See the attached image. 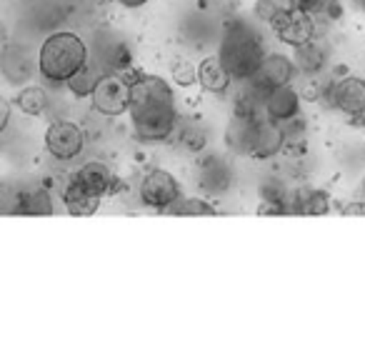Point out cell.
<instances>
[{
	"label": "cell",
	"instance_id": "cell-7",
	"mask_svg": "<svg viewBox=\"0 0 365 345\" xmlns=\"http://www.w3.org/2000/svg\"><path fill=\"white\" fill-rule=\"evenodd\" d=\"M46 148L56 160H73L86 148V133L78 123L56 120L46 130Z\"/></svg>",
	"mask_w": 365,
	"mask_h": 345
},
{
	"label": "cell",
	"instance_id": "cell-3",
	"mask_svg": "<svg viewBox=\"0 0 365 345\" xmlns=\"http://www.w3.org/2000/svg\"><path fill=\"white\" fill-rule=\"evenodd\" d=\"M133 138L138 143H165L178 130V113L175 105H148L130 110Z\"/></svg>",
	"mask_w": 365,
	"mask_h": 345
},
{
	"label": "cell",
	"instance_id": "cell-15",
	"mask_svg": "<svg viewBox=\"0 0 365 345\" xmlns=\"http://www.w3.org/2000/svg\"><path fill=\"white\" fill-rule=\"evenodd\" d=\"M36 63H33L31 53L21 46H8L0 53V73L6 76V81L11 86H26L33 78Z\"/></svg>",
	"mask_w": 365,
	"mask_h": 345
},
{
	"label": "cell",
	"instance_id": "cell-16",
	"mask_svg": "<svg viewBox=\"0 0 365 345\" xmlns=\"http://www.w3.org/2000/svg\"><path fill=\"white\" fill-rule=\"evenodd\" d=\"M285 140H288V138H285L283 125L263 115L258 123V135H255L253 155L250 158H255V160H270V158H275L283 150Z\"/></svg>",
	"mask_w": 365,
	"mask_h": 345
},
{
	"label": "cell",
	"instance_id": "cell-34",
	"mask_svg": "<svg viewBox=\"0 0 365 345\" xmlns=\"http://www.w3.org/2000/svg\"><path fill=\"white\" fill-rule=\"evenodd\" d=\"M360 190H363V195H365V180H363V188H360Z\"/></svg>",
	"mask_w": 365,
	"mask_h": 345
},
{
	"label": "cell",
	"instance_id": "cell-8",
	"mask_svg": "<svg viewBox=\"0 0 365 345\" xmlns=\"http://www.w3.org/2000/svg\"><path fill=\"white\" fill-rule=\"evenodd\" d=\"M148 105H175V96H173L170 86L163 78L140 73L130 83V110L148 108Z\"/></svg>",
	"mask_w": 365,
	"mask_h": 345
},
{
	"label": "cell",
	"instance_id": "cell-26",
	"mask_svg": "<svg viewBox=\"0 0 365 345\" xmlns=\"http://www.w3.org/2000/svg\"><path fill=\"white\" fill-rule=\"evenodd\" d=\"M170 78L178 88H193L198 83V68L188 58H178L170 66Z\"/></svg>",
	"mask_w": 365,
	"mask_h": 345
},
{
	"label": "cell",
	"instance_id": "cell-29",
	"mask_svg": "<svg viewBox=\"0 0 365 345\" xmlns=\"http://www.w3.org/2000/svg\"><path fill=\"white\" fill-rule=\"evenodd\" d=\"M288 213V203H278V200H263L258 205V215H285Z\"/></svg>",
	"mask_w": 365,
	"mask_h": 345
},
{
	"label": "cell",
	"instance_id": "cell-4",
	"mask_svg": "<svg viewBox=\"0 0 365 345\" xmlns=\"http://www.w3.org/2000/svg\"><path fill=\"white\" fill-rule=\"evenodd\" d=\"M182 198V190L178 178L170 170L163 168H153L143 175L140 180V200L143 205L153 210H170L178 200Z\"/></svg>",
	"mask_w": 365,
	"mask_h": 345
},
{
	"label": "cell",
	"instance_id": "cell-2",
	"mask_svg": "<svg viewBox=\"0 0 365 345\" xmlns=\"http://www.w3.org/2000/svg\"><path fill=\"white\" fill-rule=\"evenodd\" d=\"M88 58H91L88 46L81 36L71 31H58L43 41L41 51H38V71L46 81L61 86L86 66Z\"/></svg>",
	"mask_w": 365,
	"mask_h": 345
},
{
	"label": "cell",
	"instance_id": "cell-25",
	"mask_svg": "<svg viewBox=\"0 0 365 345\" xmlns=\"http://www.w3.org/2000/svg\"><path fill=\"white\" fill-rule=\"evenodd\" d=\"M170 215H218L215 205H210L203 198H180L170 210Z\"/></svg>",
	"mask_w": 365,
	"mask_h": 345
},
{
	"label": "cell",
	"instance_id": "cell-28",
	"mask_svg": "<svg viewBox=\"0 0 365 345\" xmlns=\"http://www.w3.org/2000/svg\"><path fill=\"white\" fill-rule=\"evenodd\" d=\"M280 3L278 0H255V6H253V16L255 21L265 23V26H270V23L275 21V16L280 13Z\"/></svg>",
	"mask_w": 365,
	"mask_h": 345
},
{
	"label": "cell",
	"instance_id": "cell-12",
	"mask_svg": "<svg viewBox=\"0 0 365 345\" xmlns=\"http://www.w3.org/2000/svg\"><path fill=\"white\" fill-rule=\"evenodd\" d=\"M263 113H265V118H270V120H275V123L293 120L300 113V93L295 91L293 86L270 88V91L265 93Z\"/></svg>",
	"mask_w": 365,
	"mask_h": 345
},
{
	"label": "cell",
	"instance_id": "cell-13",
	"mask_svg": "<svg viewBox=\"0 0 365 345\" xmlns=\"http://www.w3.org/2000/svg\"><path fill=\"white\" fill-rule=\"evenodd\" d=\"M195 180L205 193H223L230 185V168L215 153H203L195 168Z\"/></svg>",
	"mask_w": 365,
	"mask_h": 345
},
{
	"label": "cell",
	"instance_id": "cell-10",
	"mask_svg": "<svg viewBox=\"0 0 365 345\" xmlns=\"http://www.w3.org/2000/svg\"><path fill=\"white\" fill-rule=\"evenodd\" d=\"M330 105L345 115H365V81L345 76L330 88Z\"/></svg>",
	"mask_w": 365,
	"mask_h": 345
},
{
	"label": "cell",
	"instance_id": "cell-19",
	"mask_svg": "<svg viewBox=\"0 0 365 345\" xmlns=\"http://www.w3.org/2000/svg\"><path fill=\"white\" fill-rule=\"evenodd\" d=\"M106 73H108V68L103 66L101 61H91V58H88L86 66H83L76 76L68 78L66 86L76 98H91L93 91L98 88V83L103 81V76H106Z\"/></svg>",
	"mask_w": 365,
	"mask_h": 345
},
{
	"label": "cell",
	"instance_id": "cell-5",
	"mask_svg": "<svg viewBox=\"0 0 365 345\" xmlns=\"http://www.w3.org/2000/svg\"><path fill=\"white\" fill-rule=\"evenodd\" d=\"M93 108L101 115L115 118L130 110V83L120 76V73H106L103 81L91 96Z\"/></svg>",
	"mask_w": 365,
	"mask_h": 345
},
{
	"label": "cell",
	"instance_id": "cell-11",
	"mask_svg": "<svg viewBox=\"0 0 365 345\" xmlns=\"http://www.w3.org/2000/svg\"><path fill=\"white\" fill-rule=\"evenodd\" d=\"M260 118L255 115H235L225 125V148L235 155H253L255 135H258Z\"/></svg>",
	"mask_w": 365,
	"mask_h": 345
},
{
	"label": "cell",
	"instance_id": "cell-33",
	"mask_svg": "<svg viewBox=\"0 0 365 345\" xmlns=\"http://www.w3.org/2000/svg\"><path fill=\"white\" fill-rule=\"evenodd\" d=\"M350 6H353L358 13H365V0H350Z\"/></svg>",
	"mask_w": 365,
	"mask_h": 345
},
{
	"label": "cell",
	"instance_id": "cell-32",
	"mask_svg": "<svg viewBox=\"0 0 365 345\" xmlns=\"http://www.w3.org/2000/svg\"><path fill=\"white\" fill-rule=\"evenodd\" d=\"M123 8H128V11H138V8H143L148 3V0H118Z\"/></svg>",
	"mask_w": 365,
	"mask_h": 345
},
{
	"label": "cell",
	"instance_id": "cell-22",
	"mask_svg": "<svg viewBox=\"0 0 365 345\" xmlns=\"http://www.w3.org/2000/svg\"><path fill=\"white\" fill-rule=\"evenodd\" d=\"M293 63L298 68V73H303V76H318V73H323L325 63H328V51L313 38V41L295 48Z\"/></svg>",
	"mask_w": 365,
	"mask_h": 345
},
{
	"label": "cell",
	"instance_id": "cell-1",
	"mask_svg": "<svg viewBox=\"0 0 365 345\" xmlns=\"http://www.w3.org/2000/svg\"><path fill=\"white\" fill-rule=\"evenodd\" d=\"M218 58L228 73L233 76V81H248L255 76L258 66L265 58V48L260 36L248 26V23L230 21L225 26L223 36H220L218 46Z\"/></svg>",
	"mask_w": 365,
	"mask_h": 345
},
{
	"label": "cell",
	"instance_id": "cell-14",
	"mask_svg": "<svg viewBox=\"0 0 365 345\" xmlns=\"http://www.w3.org/2000/svg\"><path fill=\"white\" fill-rule=\"evenodd\" d=\"M73 178H76L78 183L88 190V193L98 195V198H103V195H110V193H115V190H118L115 175H113L110 168H108L106 163H101V160H91V163H86V165H81Z\"/></svg>",
	"mask_w": 365,
	"mask_h": 345
},
{
	"label": "cell",
	"instance_id": "cell-20",
	"mask_svg": "<svg viewBox=\"0 0 365 345\" xmlns=\"http://www.w3.org/2000/svg\"><path fill=\"white\" fill-rule=\"evenodd\" d=\"M63 205H66V210L71 215L86 218V215H93L98 208H101V198H98V195H91L76 178H71V183H68L66 190H63Z\"/></svg>",
	"mask_w": 365,
	"mask_h": 345
},
{
	"label": "cell",
	"instance_id": "cell-27",
	"mask_svg": "<svg viewBox=\"0 0 365 345\" xmlns=\"http://www.w3.org/2000/svg\"><path fill=\"white\" fill-rule=\"evenodd\" d=\"M205 143H208V138H205L203 128H185L180 133V145L188 153H203Z\"/></svg>",
	"mask_w": 365,
	"mask_h": 345
},
{
	"label": "cell",
	"instance_id": "cell-23",
	"mask_svg": "<svg viewBox=\"0 0 365 345\" xmlns=\"http://www.w3.org/2000/svg\"><path fill=\"white\" fill-rule=\"evenodd\" d=\"M16 105L26 115H43L51 105V96L43 86H26L16 96Z\"/></svg>",
	"mask_w": 365,
	"mask_h": 345
},
{
	"label": "cell",
	"instance_id": "cell-24",
	"mask_svg": "<svg viewBox=\"0 0 365 345\" xmlns=\"http://www.w3.org/2000/svg\"><path fill=\"white\" fill-rule=\"evenodd\" d=\"M288 6L310 13L313 18H325V21H338L343 16L340 0H288Z\"/></svg>",
	"mask_w": 365,
	"mask_h": 345
},
{
	"label": "cell",
	"instance_id": "cell-17",
	"mask_svg": "<svg viewBox=\"0 0 365 345\" xmlns=\"http://www.w3.org/2000/svg\"><path fill=\"white\" fill-rule=\"evenodd\" d=\"M198 83L203 91L213 93V96H223V93H228L230 83H233V76H230L228 68L220 63L218 56H208V58H203L198 66Z\"/></svg>",
	"mask_w": 365,
	"mask_h": 345
},
{
	"label": "cell",
	"instance_id": "cell-18",
	"mask_svg": "<svg viewBox=\"0 0 365 345\" xmlns=\"http://www.w3.org/2000/svg\"><path fill=\"white\" fill-rule=\"evenodd\" d=\"M13 213L48 218V215L56 213V203H53V195L46 188H31V190H23V193H16V198H13Z\"/></svg>",
	"mask_w": 365,
	"mask_h": 345
},
{
	"label": "cell",
	"instance_id": "cell-9",
	"mask_svg": "<svg viewBox=\"0 0 365 345\" xmlns=\"http://www.w3.org/2000/svg\"><path fill=\"white\" fill-rule=\"evenodd\" d=\"M295 76H298V68H295V63L288 56H283V53H265L255 76L248 78V81H253L263 91H270V88L278 86H290Z\"/></svg>",
	"mask_w": 365,
	"mask_h": 345
},
{
	"label": "cell",
	"instance_id": "cell-21",
	"mask_svg": "<svg viewBox=\"0 0 365 345\" xmlns=\"http://www.w3.org/2000/svg\"><path fill=\"white\" fill-rule=\"evenodd\" d=\"M288 210L298 215H325L330 210V198L325 190L300 188V190H295L293 198H290Z\"/></svg>",
	"mask_w": 365,
	"mask_h": 345
},
{
	"label": "cell",
	"instance_id": "cell-6",
	"mask_svg": "<svg viewBox=\"0 0 365 345\" xmlns=\"http://www.w3.org/2000/svg\"><path fill=\"white\" fill-rule=\"evenodd\" d=\"M270 28H273L275 38L290 48H298L315 38V18L310 13L298 11V8H290V6L280 8L275 21L270 23Z\"/></svg>",
	"mask_w": 365,
	"mask_h": 345
},
{
	"label": "cell",
	"instance_id": "cell-31",
	"mask_svg": "<svg viewBox=\"0 0 365 345\" xmlns=\"http://www.w3.org/2000/svg\"><path fill=\"white\" fill-rule=\"evenodd\" d=\"M345 215H365V203H350L343 208Z\"/></svg>",
	"mask_w": 365,
	"mask_h": 345
},
{
	"label": "cell",
	"instance_id": "cell-30",
	"mask_svg": "<svg viewBox=\"0 0 365 345\" xmlns=\"http://www.w3.org/2000/svg\"><path fill=\"white\" fill-rule=\"evenodd\" d=\"M8 123H11V103L0 96V133L6 130Z\"/></svg>",
	"mask_w": 365,
	"mask_h": 345
}]
</instances>
